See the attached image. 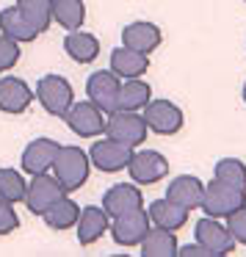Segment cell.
<instances>
[{
	"instance_id": "12",
	"label": "cell",
	"mask_w": 246,
	"mask_h": 257,
	"mask_svg": "<svg viewBox=\"0 0 246 257\" xmlns=\"http://www.w3.org/2000/svg\"><path fill=\"white\" fill-rule=\"evenodd\" d=\"M194 232H196V243L207 246L216 257H224L235 249L232 232H229L224 224H218V218H213V216H205L202 221H196Z\"/></svg>"
},
{
	"instance_id": "5",
	"label": "cell",
	"mask_w": 246,
	"mask_h": 257,
	"mask_svg": "<svg viewBox=\"0 0 246 257\" xmlns=\"http://www.w3.org/2000/svg\"><path fill=\"white\" fill-rule=\"evenodd\" d=\"M69 130L78 133L80 139H97L105 133V113L94 105V102H72L69 111L64 113Z\"/></svg>"
},
{
	"instance_id": "9",
	"label": "cell",
	"mask_w": 246,
	"mask_h": 257,
	"mask_svg": "<svg viewBox=\"0 0 246 257\" xmlns=\"http://www.w3.org/2000/svg\"><path fill=\"white\" fill-rule=\"evenodd\" d=\"M128 172L133 177V183L152 185V183H161L169 174V161L155 150H141V152H133V158L128 163Z\"/></svg>"
},
{
	"instance_id": "7",
	"label": "cell",
	"mask_w": 246,
	"mask_h": 257,
	"mask_svg": "<svg viewBox=\"0 0 246 257\" xmlns=\"http://www.w3.org/2000/svg\"><path fill=\"white\" fill-rule=\"evenodd\" d=\"M144 122L150 130H155V133L161 136H174L183 130V111H180L174 102L169 100H150L144 105Z\"/></svg>"
},
{
	"instance_id": "30",
	"label": "cell",
	"mask_w": 246,
	"mask_h": 257,
	"mask_svg": "<svg viewBox=\"0 0 246 257\" xmlns=\"http://www.w3.org/2000/svg\"><path fill=\"white\" fill-rule=\"evenodd\" d=\"M20 61V42L0 36V72H9Z\"/></svg>"
},
{
	"instance_id": "22",
	"label": "cell",
	"mask_w": 246,
	"mask_h": 257,
	"mask_svg": "<svg viewBox=\"0 0 246 257\" xmlns=\"http://www.w3.org/2000/svg\"><path fill=\"white\" fill-rule=\"evenodd\" d=\"M0 31H3V36H9V39H14V42H34L36 36H39V31L20 14L17 6L0 12Z\"/></svg>"
},
{
	"instance_id": "33",
	"label": "cell",
	"mask_w": 246,
	"mask_h": 257,
	"mask_svg": "<svg viewBox=\"0 0 246 257\" xmlns=\"http://www.w3.org/2000/svg\"><path fill=\"white\" fill-rule=\"evenodd\" d=\"M177 254H183V257H216L202 243H188V246H183V249H177Z\"/></svg>"
},
{
	"instance_id": "10",
	"label": "cell",
	"mask_w": 246,
	"mask_h": 257,
	"mask_svg": "<svg viewBox=\"0 0 246 257\" xmlns=\"http://www.w3.org/2000/svg\"><path fill=\"white\" fill-rule=\"evenodd\" d=\"M130 158H133V147L122 144V141H113V139L94 141V147H91V152H89V161L94 163L100 172H108V174L128 169Z\"/></svg>"
},
{
	"instance_id": "25",
	"label": "cell",
	"mask_w": 246,
	"mask_h": 257,
	"mask_svg": "<svg viewBox=\"0 0 246 257\" xmlns=\"http://www.w3.org/2000/svg\"><path fill=\"white\" fill-rule=\"evenodd\" d=\"M42 216H45V221H47V227H50V229H69V227H75V224H78L80 207L75 205L69 196H61V199L53 202V205L47 207Z\"/></svg>"
},
{
	"instance_id": "15",
	"label": "cell",
	"mask_w": 246,
	"mask_h": 257,
	"mask_svg": "<svg viewBox=\"0 0 246 257\" xmlns=\"http://www.w3.org/2000/svg\"><path fill=\"white\" fill-rule=\"evenodd\" d=\"M34 102V91L20 78H0V111L3 113H23Z\"/></svg>"
},
{
	"instance_id": "16",
	"label": "cell",
	"mask_w": 246,
	"mask_h": 257,
	"mask_svg": "<svg viewBox=\"0 0 246 257\" xmlns=\"http://www.w3.org/2000/svg\"><path fill=\"white\" fill-rule=\"evenodd\" d=\"M202 196H205V183H202L199 177H191V174L174 177L166 188V199L177 202V205L188 207V210H194V207L202 205Z\"/></svg>"
},
{
	"instance_id": "20",
	"label": "cell",
	"mask_w": 246,
	"mask_h": 257,
	"mask_svg": "<svg viewBox=\"0 0 246 257\" xmlns=\"http://www.w3.org/2000/svg\"><path fill=\"white\" fill-rule=\"evenodd\" d=\"M150 221L155 224V227H163V229H180L185 221H188V207H183V205H177V202H172V199H155L150 205Z\"/></svg>"
},
{
	"instance_id": "1",
	"label": "cell",
	"mask_w": 246,
	"mask_h": 257,
	"mask_svg": "<svg viewBox=\"0 0 246 257\" xmlns=\"http://www.w3.org/2000/svg\"><path fill=\"white\" fill-rule=\"evenodd\" d=\"M89 166H91V161L80 147H58V155L53 161L58 183L67 191L83 188V183L89 180Z\"/></svg>"
},
{
	"instance_id": "32",
	"label": "cell",
	"mask_w": 246,
	"mask_h": 257,
	"mask_svg": "<svg viewBox=\"0 0 246 257\" xmlns=\"http://www.w3.org/2000/svg\"><path fill=\"white\" fill-rule=\"evenodd\" d=\"M17 227H20V218H17V213H14L12 202L0 196V235L14 232Z\"/></svg>"
},
{
	"instance_id": "19",
	"label": "cell",
	"mask_w": 246,
	"mask_h": 257,
	"mask_svg": "<svg viewBox=\"0 0 246 257\" xmlns=\"http://www.w3.org/2000/svg\"><path fill=\"white\" fill-rule=\"evenodd\" d=\"M150 69V58L144 56V53H136L130 50V47H116V50L111 53V72L116 75V78H141V75Z\"/></svg>"
},
{
	"instance_id": "14",
	"label": "cell",
	"mask_w": 246,
	"mask_h": 257,
	"mask_svg": "<svg viewBox=\"0 0 246 257\" xmlns=\"http://www.w3.org/2000/svg\"><path fill=\"white\" fill-rule=\"evenodd\" d=\"M58 141L53 139H36L25 147L23 152V169L34 177V174H45L47 169H53V161L58 155Z\"/></svg>"
},
{
	"instance_id": "24",
	"label": "cell",
	"mask_w": 246,
	"mask_h": 257,
	"mask_svg": "<svg viewBox=\"0 0 246 257\" xmlns=\"http://www.w3.org/2000/svg\"><path fill=\"white\" fill-rule=\"evenodd\" d=\"M152 100V89L141 78H128L119 86V108L125 111H144V105Z\"/></svg>"
},
{
	"instance_id": "11",
	"label": "cell",
	"mask_w": 246,
	"mask_h": 257,
	"mask_svg": "<svg viewBox=\"0 0 246 257\" xmlns=\"http://www.w3.org/2000/svg\"><path fill=\"white\" fill-rule=\"evenodd\" d=\"M108 229H111L113 240H116L119 246H139L141 240H144L147 229H150V213H147L144 207L130 210V213H125V216L113 218V224Z\"/></svg>"
},
{
	"instance_id": "8",
	"label": "cell",
	"mask_w": 246,
	"mask_h": 257,
	"mask_svg": "<svg viewBox=\"0 0 246 257\" xmlns=\"http://www.w3.org/2000/svg\"><path fill=\"white\" fill-rule=\"evenodd\" d=\"M64 194H67V188L58 183V177H50L47 172L34 174V180H31L28 188H25V205H28L31 213L42 216V213H45L56 199H61Z\"/></svg>"
},
{
	"instance_id": "4",
	"label": "cell",
	"mask_w": 246,
	"mask_h": 257,
	"mask_svg": "<svg viewBox=\"0 0 246 257\" xmlns=\"http://www.w3.org/2000/svg\"><path fill=\"white\" fill-rule=\"evenodd\" d=\"M36 100L42 102L47 113L53 116H64L69 111V105L75 102V94H72V86L61 78V75H45L39 78L36 83Z\"/></svg>"
},
{
	"instance_id": "2",
	"label": "cell",
	"mask_w": 246,
	"mask_h": 257,
	"mask_svg": "<svg viewBox=\"0 0 246 257\" xmlns=\"http://www.w3.org/2000/svg\"><path fill=\"white\" fill-rule=\"evenodd\" d=\"M147 122H144V113L139 111H125V108H116L105 116V136L113 141H122L128 147H139L141 141L147 139Z\"/></svg>"
},
{
	"instance_id": "21",
	"label": "cell",
	"mask_w": 246,
	"mask_h": 257,
	"mask_svg": "<svg viewBox=\"0 0 246 257\" xmlns=\"http://www.w3.org/2000/svg\"><path fill=\"white\" fill-rule=\"evenodd\" d=\"M141 254L144 257H174L177 254V238H174L172 229H163V227H155V229H147L144 240H141Z\"/></svg>"
},
{
	"instance_id": "18",
	"label": "cell",
	"mask_w": 246,
	"mask_h": 257,
	"mask_svg": "<svg viewBox=\"0 0 246 257\" xmlns=\"http://www.w3.org/2000/svg\"><path fill=\"white\" fill-rule=\"evenodd\" d=\"M108 232V213L102 207L94 205H86L80 207V216H78V240L83 246H91Z\"/></svg>"
},
{
	"instance_id": "34",
	"label": "cell",
	"mask_w": 246,
	"mask_h": 257,
	"mask_svg": "<svg viewBox=\"0 0 246 257\" xmlns=\"http://www.w3.org/2000/svg\"><path fill=\"white\" fill-rule=\"evenodd\" d=\"M243 102H246V83H243Z\"/></svg>"
},
{
	"instance_id": "27",
	"label": "cell",
	"mask_w": 246,
	"mask_h": 257,
	"mask_svg": "<svg viewBox=\"0 0 246 257\" xmlns=\"http://www.w3.org/2000/svg\"><path fill=\"white\" fill-rule=\"evenodd\" d=\"M17 9L36 31H47L53 23V0H17Z\"/></svg>"
},
{
	"instance_id": "31",
	"label": "cell",
	"mask_w": 246,
	"mask_h": 257,
	"mask_svg": "<svg viewBox=\"0 0 246 257\" xmlns=\"http://www.w3.org/2000/svg\"><path fill=\"white\" fill-rule=\"evenodd\" d=\"M227 229L232 232L235 243H243L246 246V205L227 216Z\"/></svg>"
},
{
	"instance_id": "28",
	"label": "cell",
	"mask_w": 246,
	"mask_h": 257,
	"mask_svg": "<svg viewBox=\"0 0 246 257\" xmlns=\"http://www.w3.org/2000/svg\"><path fill=\"white\" fill-rule=\"evenodd\" d=\"M216 180L232 185V188L246 191V166L238 158H221V161L216 163Z\"/></svg>"
},
{
	"instance_id": "17",
	"label": "cell",
	"mask_w": 246,
	"mask_h": 257,
	"mask_svg": "<svg viewBox=\"0 0 246 257\" xmlns=\"http://www.w3.org/2000/svg\"><path fill=\"white\" fill-rule=\"evenodd\" d=\"M161 28L158 25H152V23H130L128 28L122 31V45L125 47H130V50H136V53H152L158 45H161Z\"/></svg>"
},
{
	"instance_id": "29",
	"label": "cell",
	"mask_w": 246,
	"mask_h": 257,
	"mask_svg": "<svg viewBox=\"0 0 246 257\" xmlns=\"http://www.w3.org/2000/svg\"><path fill=\"white\" fill-rule=\"evenodd\" d=\"M25 188H28V183L23 180L20 172H14V169H0V196L3 199H9L12 205L14 202H23Z\"/></svg>"
},
{
	"instance_id": "6",
	"label": "cell",
	"mask_w": 246,
	"mask_h": 257,
	"mask_svg": "<svg viewBox=\"0 0 246 257\" xmlns=\"http://www.w3.org/2000/svg\"><path fill=\"white\" fill-rule=\"evenodd\" d=\"M119 86H122V80L111 69H100V72H91L86 80V97L102 113H111L119 108Z\"/></svg>"
},
{
	"instance_id": "23",
	"label": "cell",
	"mask_w": 246,
	"mask_h": 257,
	"mask_svg": "<svg viewBox=\"0 0 246 257\" xmlns=\"http://www.w3.org/2000/svg\"><path fill=\"white\" fill-rule=\"evenodd\" d=\"M64 50L69 53V58L78 64H91L97 56H100V42L97 36L83 34V31H72V34L64 39Z\"/></svg>"
},
{
	"instance_id": "35",
	"label": "cell",
	"mask_w": 246,
	"mask_h": 257,
	"mask_svg": "<svg viewBox=\"0 0 246 257\" xmlns=\"http://www.w3.org/2000/svg\"><path fill=\"white\" fill-rule=\"evenodd\" d=\"M243 3H246V0H243Z\"/></svg>"
},
{
	"instance_id": "3",
	"label": "cell",
	"mask_w": 246,
	"mask_h": 257,
	"mask_svg": "<svg viewBox=\"0 0 246 257\" xmlns=\"http://www.w3.org/2000/svg\"><path fill=\"white\" fill-rule=\"evenodd\" d=\"M243 205H246V191L232 188L221 180H213L210 185H205V196H202L199 207L213 218H227L229 213H235Z\"/></svg>"
},
{
	"instance_id": "26",
	"label": "cell",
	"mask_w": 246,
	"mask_h": 257,
	"mask_svg": "<svg viewBox=\"0 0 246 257\" xmlns=\"http://www.w3.org/2000/svg\"><path fill=\"white\" fill-rule=\"evenodd\" d=\"M53 20L67 31H78L86 20L83 0H53Z\"/></svg>"
},
{
	"instance_id": "13",
	"label": "cell",
	"mask_w": 246,
	"mask_h": 257,
	"mask_svg": "<svg viewBox=\"0 0 246 257\" xmlns=\"http://www.w3.org/2000/svg\"><path fill=\"white\" fill-rule=\"evenodd\" d=\"M144 205V196L136 185L130 183H119V185H111L102 196V210L108 213V218H116V216H125L130 210H139Z\"/></svg>"
}]
</instances>
